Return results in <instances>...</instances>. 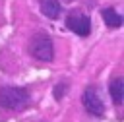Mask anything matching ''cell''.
<instances>
[{"label":"cell","instance_id":"7a4b0ae2","mask_svg":"<svg viewBox=\"0 0 124 122\" xmlns=\"http://www.w3.org/2000/svg\"><path fill=\"white\" fill-rule=\"evenodd\" d=\"M29 52L33 58L41 60V62H50L52 56H54V46H52V39L39 31L31 37V43H29Z\"/></svg>","mask_w":124,"mask_h":122},{"label":"cell","instance_id":"5b68a950","mask_svg":"<svg viewBox=\"0 0 124 122\" xmlns=\"http://www.w3.org/2000/svg\"><path fill=\"white\" fill-rule=\"evenodd\" d=\"M41 12L48 19H56L62 12V6H60L58 0H41Z\"/></svg>","mask_w":124,"mask_h":122},{"label":"cell","instance_id":"ba28073f","mask_svg":"<svg viewBox=\"0 0 124 122\" xmlns=\"http://www.w3.org/2000/svg\"><path fill=\"white\" fill-rule=\"evenodd\" d=\"M64 93H66V83H58V85H56V89H54V97H56V99H60Z\"/></svg>","mask_w":124,"mask_h":122},{"label":"cell","instance_id":"6da1fadb","mask_svg":"<svg viewBox=\"0 0 124 122\" xmlns=\"http://www.w3.org/2000/svg\"><path fill=\"white\" fill-rule=\"evenodd\" d=\"M29 101L31 97L23 87H14V85L0 87V107L6 110H21L29 105Z\"/></svg>","mask_w":124,"mask_h":122},{"label":"cell","instance_id":"3957f363","mask_svg":"<svg viewBox=\"0 0 124 122\" xmlns=\"http://www.w3.org/2000/svg\"><path fill=\"white\" fill-rule=\"evenodd\" d=\"M81 103H83V107H85V110L89 114H93V116H103L105 114V105H103V101H101L95 87H87L83 91Z\"/></svg>","mask_w":124,"mask_h":122},{"label":"cell","instance_id":"277c9868","mask_svg":"<svg viewBox=\"0 0 124 122\" xmlns=\"http://www.w3.org/2000/svg\"><path fill=\"white\" fill-rule=\"evenodd\" d=\"M66 25L72 33H76L79 37H87L91 33V19L85 14H70L66 17Z\"/></svg>","mask_w":124,"mask_h":122},{"label":"cell","instance_id":"8992f818","mask_svg":"<svg viewBox=\"0 0 124 122\" xmlns=\"http://www.w3.org/2000/svg\"><path fill=\"white\" fill-rule=\"evenodd\" d=\"M110 97H112V103L114 105H122V99H124V79L122 77H114L110 81Z\"/></svg>","mask_w":124,"mask_h":122},{"label":"cell","instance_id":"52a82bcc","mask_svg":"<svg viewBox=\"0 0 124 122\" xmlns=\"http://www.w3.org/2000/svg\"><path fill=\"white\" fill-rule=\"evenodd\" d=\"M101 15H103L105 23H107L108 27H112V29H118V27L122 25V15H120L116 10H112V8H105V10L101 12Z\"/></svg>","mask_w":124,"mask_h":122}]
</instances>
